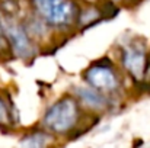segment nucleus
I'll use <instances>...</instances> for the list:
<instances>
[{
	"mask_svg": "<svg viewBox=\"0 0 150 148\" xmlns=\"http://www.w3.org/2000/svg\"><path fill=\"white\" fill-rule=\"evenodd\" d=\"M74 95L80 105H83L85 107H88L91 110H103L109 106L108 96L93 87H89V86L77 87Z\"/></svg>",
	"mask_w": 150,
	"mask_h": 148,
	"instance_id": "nucleus-6",
	"label": "nucleus"
},
{
	"mask_svg": "<svg viewBox=\"0 0 150 148\" xmlns=\"http://www.w3.org/2000/svg\"><path fill=\"white\" fill-rule=\"evenodd\" d=\"M1 51H10V47H9V42H7L4 29H3V23L0 20V52Z\"/></svg>",
	"mask_w": 150,
	"mask_h": 148,
	"instance_id": "nucleus-11",
	"label": "nucleus"
},
{
	"mask_svg": "<svg viewBox=\"0 0 150 148\" xmlns=\"http://www.w3.org/2000/svg\"><path fill=\"white\" fill-rule=\"evenodd\" d=\"M80 1H83V3H86V4H96L99 0H80Z\"/></svg>",
	"mask_w": 150,
	"mask_h": 148,
	"instance_id": "nucleus-12",
	"label": "nucleus"
},
{
	"mask_svg": "<svg viewBox=\"0 0 150 148\" xmlns=\"http://www.w3.org/2000/svg\"><path fill=\"white\" fill-rule=\"evenodd\" d=\"M1 23L12 54L22 60L34 58V55L37 54V45L34 42V38L29 35L26 26L23 25V22L18 19L4 18Z\"/></svg>",
	"mask_w": 150,
	"mask_h": 148,
	"instance_id": "nucleus-4",
	"label": "nucleus"
},
{
	"mask_svg": "<svg viewBox=\"0 0 150 148\" xmlns=\"http://www.w3.org/2000/svg\"><path fill=\"white\" fill-rule=\"evenodd\" d=\"M80 119V103L74 96H64L52 103L42 118V125L52 134H67L76 128Z\"/></svg>",
	"mask_w": 150,
	"mask_h": 148,
	"instance_id": "nucleus-1",
	"label": "nucleus"
},
{
	"mask_svg": "<svg viewBox=\"0 0 150 148\" xmlns=\"http://www.w3.org/2000/svg\"><path fill=\"white\" fill-rule=\"evenodd\" d=\"M147 61V48L143 41L133 39L121 47V65L134 81H143Z\"/></svg>",
	"mask_w": 150,
	"mask_h": 148,
	"instance_id": "nucleus-5",
	"label": "nucleus"
},
{
	"mask_svg": "<svg viewBox=\"0 0 150 148\" xmlns=\"http://www.w3.org/2000/svg\"><path fill=\"white\" fill-rule=\"evenodd\" d=\"M51 137L47 134V132H35L32 135H29L23 144L28 148H44L48 142H50Z\"/></svg>",
	"mask_w": 150,
	"mask_h": 148,
	"instance_id": "nucleus-9",
	"label": "nucleus"
},
{
	"mask_svg": "<svg viewBox=\"0 0 150 148\" xmlns=\"http://www.w3.org/2000/svg\"><path fill=\"white\" fill-rule=\"evenodd\" d=\"M23 1L25 0H0V12L4 15L6 19L23 20Z\"/></svg>",
	"mask_w": 150,
	"mask_h": 148,
	"instance_id": "nucleus-8",
	"label": "nucleus"
},
{
	"mask_svg": "<svg viewBox=\"0 0 150 148\" xmlns=\"http://www.w3.org/2000/svg\"><path fill=\"white\" fill-rule=\"evenodd\" d=\"M83 79L89 87L99 90L106 96L118 92L122 84L121 76L109 58H102V60L95 61L93 64H91L85 70Z\"/></svg>",
	"mask_w": 150,
	"mask_h": 148,
	"instance_id": "nucleus-3",
	"label": "nucleus"
},
{
	"mask_svg": "<svg viewBox=\"0 0 150 148\" xmlns=\"http://www.w3.org/2000/svg\"><path fill=\"white\" fill-rule=\"evenodd\" d=\"M31 1H32V4H34V3H37V1H41V0H31Z\"/></svg>",
	"mask_w": 150,
	"mask_h": 148,
	"instance_id": "nucleus-13",
	"label": "nucleus"
},
{
	"mask_svg": "<svg viewBox=\"0 0 150 148\" xmlns=\"http://www.w3.org/2000/svg\"><path fill=\"white\" fill-rule=\"evenodd\" d=\"M10 122V110L6 102L0 96V125H7Z\"/></svg>",
	"mask_w": 150,
	"mask_h": 148,
	"instance_id": "nucleus-10",
	"label": "nucleus"
},
{
	"mask_svg": "<svg viewBox=\"0 0 150 148\" xmlns=\"http://www.w3.org/2000/svg\"><path fill=\"white\" fill-rule=\"evenodd\" d=\"M34 10L54 29H67L76 26L79 4L76 0H41L32 4Z\"/></svg>",
	"mask_w": 150,
	"mask_h": 148,
	"instance_id": "nucleus-2",
	"label": "nucleus"
},
{
	"mask_svg": "<svg viewBox=\"0 0 150 148\" xmlns=\"http://www.w3.org/2000/svg\"><path fill=\"white\" fill-rule=\"evenodd\" d=\"M100 19H103V18H102L99 7L96 4H88L86 7H79L76 26L77 28H89L91 25L96 23Z\"/></svg>",
	"mask_w": 150,
	"mask_h": 148,
	"instance_id": "nucleus-7",
	"label": "nucleus"
}]
</instances>
